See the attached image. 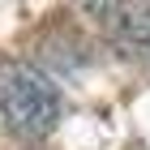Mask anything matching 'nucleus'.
<instances>
[{"instance_id":"nucleus-1","label":"nucleus","mask_w":150,"mask_h":150,"mask_svg":"<svg viewBox=\"0 0 150 150\" xmlns=\"http://www.w3.org/2000/svg\"><path fill=\"white\" fill-rule=\"evenodd\" d=\"M0 116L22 137H47L60 125V94L35 64L0 56Z\"/></svg>"},{"instance_id":"nucleus-2","label":"nucleus","mask_w":150,"mask_h":150,"mask_svg":"<svg viewBox=\"0 0 150 150\" xmlns=\"http://www.w3.org/2000/svg\"><path fill=\"white\" fill-rule=\"evenodd\" d=\"M112 39L133 56H150V0L112 4Z\"/></svg>"},{"instance_id":"nucleus-3","label":"nucleus","mask_w":150,"mask_h":150,"mask_svg":"<svg viewBox=\"0 0 150 150\" xmlns=\"http://www.w3.org/2000/svg\"><path fill=\"white\" fill-rule=\"evenodd\" d=\"M86 9H103V0H86Z\"/></svg>"}]
</instances>
